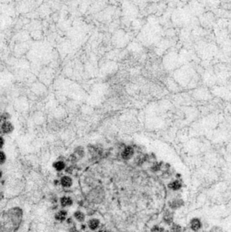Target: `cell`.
I'll list each match as a JSON object with an SVG mask.
<instances>
[{
  "mask_svg": "<svg viewBox=\"0 0 231 232\" xmlns=\"http://www.w3.org/2000/svg\"><path fill=\"white\" fill-rule=\"evenodd\" d=\"M193 17L195 16H193L190 13L188 7L175 10L171 15V19L175 25L184 26L185 27L189 26Z\"/></svg>",
  "mask_w": 231,
  "mask_h": 232,
  "instance_id": "6da1fadb",
  "label": "cell"
},
{
  "mask_svg": "<svg viewBox=\"0 0 231 232\" xmlns=\"http://www.w3.org/2000/svg\"><path fill=\"white\" fill-rule=\"evenodd\" d=\"M139 14V9L136 5L130 0H123L122 1V22L128 25L130 22L135 19Z\"/></svg>",
  "mask_w": 231,
  "mask_h": 232,
  "instance_id": "7a4b0ae2",
  "label": "cell"
},
{
  "mask_svg": "<svg viewBox=\"0 0 231 232\" xmlns=\"http://www.w3.org/2000/svg\"><path fill=\"white\" fill-rule=\"evenodd\" d=\"M115 7H109L104 10L99 12L96 14V19L100 22H109L111 21L112 17L115 14Z\"/></svg>",
  "mask_w": 231,
  "mask_h": 232,
  "instance_id": "3957f363",
  "label": "cell"
},
{
  "mask_svg": "<svg viewBox=\"0 0 231 232\" xmlns=\"http://www.w3.org/2000/svg\"><path fill=\"white\" fill-rule=\"evenodd\" d=\"M215 16L212 12H209L201 14L199 16V22L204 28H210L215 25Z\"/></svg>",
  "mask_w": 231,
  "mask_h": 232,
  "instance_id": "277c9868",
  "label": "cell"
},
{
  "mask_svg": "<svg viewBox=\"0 0 231 232\" xmlns=\"http://www.w3.org/2000/svg\"><path fill=\"white\" fill-rule=\"evenodd\" d=\"M189 11L193 16H201L204 12V6L202 4H201L197 0L192 1L189 4Z\"/></svg>",
  "mask_w": 231,
  "mask_h": 232,
  "instance_id": "5b68a950",
  "label": "cell"
},
{
  "mask_svg": "<svg viewBox=\"0 0 231 232\" xmlns=\"http://www.w3.org/2000/svg\"><path fill=\"white\" fill-rule=\"evenodd\" d=\"M34 0H22L17 5V10L21 13H27L33 7Z\"/></svg>",
  "mask_w": 231,
  "mask_h": 232,
  "instance_id": "8992f818",
  "label": "cell"
},
{
  "mask_svg": "<svg viewBox=\"0 0 231 232\" xmlns=\"http://www.w3.org/2000/svg\"><path fill=\"white\" fill-rule=\"evenodd\" d=\"M12 17L6 15H0V29H6L12 24Z\"/></svg>",
  "mask_w": 231,
  "mask_h": 232,
  "instance_id": "52a82bcc",
  "label": "cell"
},
{
  "mask_svg": "<svg viewBox=\"0 0 231 232\" xmlns=\"http://www.w3.org/2000/svg\"><path fill=\"white\" fill-rule=\"evenodd\" d=\"M13 130V125L12 124L11 122L6 121L2 123V124L0 126V130L3 134H8L11 132Z\"/></svg>",
  "mask_w": 231,
  "mask_h": 232,
  "instance_id": "ba28073f",
  "label": "cell"
},
{
  "mask_svg": "<svg viewBox=\"0 0 231 232\" xmlns=\"http://www.w3.org/2000/svg\"><path fill=\"white\" fill-rule=\"evenodd\" d=\"M50 13V7L46 4H44L42 6H40L39 10H38V14L43 17L46 16L47 15H49Z\"/></svg>",
  "mask_w": 231,
  "mask_h": 232,
  "instance_id": "9c48e42d",
  "label": "cell"
},
{
  "mask_svg": "<svg viewBox=\"0 0 231 232\" xmlns=\"http://www.w3.org/2000/svg\"><path fill=\"white\" fill-rule=\"evenodd\" d=\"M133 154H134V150L133 149L130 147H127L124 149V151L122 152V158L124 160H129V159L132 157Z\"/></svg>",
  "mask_w": 231,
  "mask_h": 232,
  "instance_id": "30bf717a",
  "label": "cell"
},
{
  "mask_svg": "<svg viewBox=\"0 0 231 232\" xmlns=\"http://www.w3.org/2000/svg\"><path fill=\"white\" fill-rule=\"evenodd\" d=\"M27 27H28V29H32L33 30V31H35V30H39L41 29V25L39 21H32L29 25H27Z\"/></svg>",
  "mask_w": 231,
  "mask_h": 232,
  "instance_id": "8fae6325",
  "label": "cell"
},
{
  "mask_svg": "<svg viewBox=\"0 0 231 232\" xmlns=\"http://www.w3.org/2000/svg\"><path fill=\"white\" fill-rule=\"evenodd\" d=\"M61 184L65 187H69L72 185V179L69 176H64L61 179Z\"/></svg>",
  "mask_w": 231,
  "mask_h": 232,
  "instance_id": "7c38bea8",
  "label": "cell"
},
{
  "mask_svg": "<svg viewBox=\"0 0 231 232\" xmlns=\"http://www.w3.org/2000/svg\"><path fill=\"white\" fill-rule=\"evenodd\" d=\"M201 226V222L199 219H195L191 221V228L193 229V230L195 231L198 230V229H200Z\"/></svg>",
  "mask_w": 231,
  "mask_h": 232,
  "instance_id": "4fadbf2b",
  "label": "cell"
},
{
  "mask_svg": "<svg viewBox=\"0 0 231 232\" xmlns=\"http://www.w3.org/2000/svg\"><path fill=\"white\" fill-rule=\"evenodd\" d=\"M99 226V221L98 219H92L89 221V227L92 229H96Z\"/></svg>",
  "mask_w": 231,
  "mask_h": 232,
  "instance_id": "5bb4252c",
  "label": "cell"
},
{
  "mask_svg": "<svg viewBox=\"0 0 231 232\" xmlns=\"http://www.w3.org/2000/svg\"><path fill=\"white\" fill-rule=\"evenodd\" d=\"M130 1L140 7H145L148 2V0H130Z\"/></svg>",
  "mask_w": 231,
  "mask_h": 232,
  "instance_id": "9a60e30c",
  "label": "cell"
},
{
  "mask_svg": "<svg viewBox=\"0 0 231 232\" xmlns=\"http://www.w3.org/2000/svg\"><path fill=\"white\" fill-rule=\"evenodd\" d=\"M170 188L174 190H178L181 187V184L178 181H175L174 182H172V183H170L169 185Z\"/></svg>",
  "mask_w": 231,
  "mask_h": 232,
  "instance_id": "2e32d148",
  "label": "cell"
},
{
  "mask_svg": "<svg viewBox=\"0 0 231 232\" xmlns=\"http://www.w3.org/2000/svg\"><path fill=\"white\" fill-rule=\"evenodd\" d=\"M61 202L62 206H67L71 205L72 204V200L71 198L68 197H63L61 199Z\"/></svg>",
  "mask_w": 231,
  "mask_h": 232,
  "instance_id": "e0dca14e",
  "label": "cell"
},
{
  "mask_svg": "<svg viewBox=\"0 0 231 232\" xmlns=\"http://www.w3.org/2000/svg\"><path fill=\"white\" fill-rule=\"evenodd\" d=\"M132 26L134 29H139L141 28L142 23L141 21L138 19H134L132 21Z\"/></svg>",
  "mask_w": 231,
  "mask_h": 232,
  "instance_id": "ac0fdd59",
  "label": "cell"
},
{
  "mask_svg": "<svg viewBox=\"0 0 231 232\" xmlns=\"http://www.w3.org/2000/svg\"><path fill=\"white\" fill-rule=\"evenodd\" d=\"M67 216V212H65L64 210H62L60 211L59 213H58L56 215V219L59 221H62L64 220Z\"/></svg>",
  "mask_w": 231,
  "mask_h": 232,
  "instance_id": "d6986e66",
  "label": "cell"
},
{
  "mask_svg": "<svg viewBox=\"0 0 231 232\" xmlns=\"http://www.w3.org/2000/svg\"><path fill=\"white\" fill-rule=\"evenodd\" d=\"M54 168L56 169L58 171H61L62 170H63L65 167V165L64 162H61V161H59V162H56L54 164Z\"/></svg>",
  "mask_w": 231,
  "mask_h": 232,
  "instance_id": "ffe728a7",
  "label": "cell"
},
{
  "mask_svg": "<svg viewBox=\"0 0 231 232\" xmlns=\"http://www.w3.org/2000/svg\"><path fill=\"white\" fill-rule=\"evenodd\" d=\"M75 218H76L77 220L79 221H83L85 219L84 215L81 213V212H77V213H75Z\"/></svg>",
  "mask_w": 231,
  "mask_h": 232,
  "instance_id": "44dd1931",
  "label": "cell"
},
{
  "mask_svg": "<svg viewBox=\"0 0 231 232\" xmlns=\"http://www.w3.org/2000/svg\"><path fill=\"white\" fill-rule=\"evenodd\" d=\"M171 232H181V228L178 225H174L171 229Z\"/></svg>",
  "mask_w": 231,
  "mask_h": 232,
  "instance_id": "7402d4cb",
  "label": "cell"
},
{
  "mask_svg": "<svg viewBox=\"0 0 231 232\" xmlns=\"http://www.w3.org/2000/svg\"><path fill=\"white\" fill-rule=\"evenodd\" d=\"M5 161H6V155L4 152L0 151V164H4Z\"/></svg>",
  "mask_w": 231,
  "mask_h": 232,
  "instance_id": "603a6c76",
  "label": "cell"
},
{
  "mask_svg": "<svg viewBox=\"0 0 231 232\" xmlns=\"http://www.w3.org/2000/svg\"><path fill=\"white\" fill-rule=\"evenodd\" d=\"M164 231V229L161 228L159 227L155 226L152 229V232H163Z\"/></svg>",
  "mask_w": 231,
  "mask_h": 232,
  "instance_id": "cb8c5ba5",
  "label": "cell"
},
{
  "mask_svg": "<svg viewBox=\"0 0 231 232\" xmlns=\"http://www.w3.org/2000/svg\"><path fill=\"white\" fill-rule=\"evenodd\" d=\"M10 1L11 0H0V3H1L3 4H6Z\"/></svg>",
  "mask_w": 231,
  "mask_h": 232,
  "instance_id": "d4e9b609",
  "label": "cell"
},
{
  "mask_svg": "<svg viewBox=\"0 0 231 232\" xmlns=\"http://www.w3.org/2000/svg\"><path fill=\"white\" fill-rule=\"evenodd\" d=\"M4 145V140L1 137H0V148H1Z\"/></svg>",
  "mask_w": 231,
  "mask_h": 232,
  "instance_id": "484cf974",
  "label": "cell"
},
{
  "mask_svg": "<svg viewBox=\"0 0 231 232\" xmlns=\"http://www.w3.org/2000/svg\"><path fill=\"white\" fill-rule=\"evenodd\" d=\"M1 172L0 171V177H1Z\"/></svg>",
  "mask_w": 231,
  "mask_h": 232,
  "instance_id": "4316f807",
  "label": "cell"
},
{
  "mask_svg": "<svg viewBox=\"0 0 231 232\" xmlns=\"http://www.w3.org/2000/svg\"><path fill=\"white\" fill-rule=\"evenodd\" d=\"M217 1H219V0H217Z\"/></svg>",
  "mask_w": 231,
  "mask_h": 232,
  "instance_id": "83f0119b",
  "label": "cell"
}]
</instances>
